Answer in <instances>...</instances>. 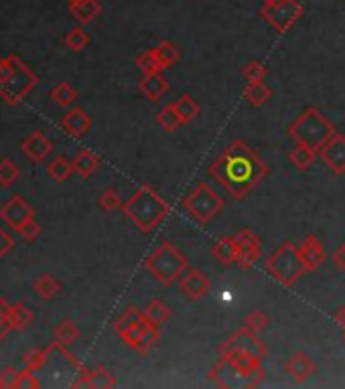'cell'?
I'll return each instance as SVG.
<instances>
[{
  "label": "cell",
  "instance_id": "obj_1",
  "mask_svg": "<svg viewBox=\"0 0 345 389\" xmlns=\"http://www.w3.org/2000/svg\"><path fill=\"white\" fill-rule=\"evenodd\" d=\"M270 168L254 153L244 140H234L224 153L207 167V175L214 177L219 187L230 193L231 199L242 201L256 185L268 177Z\"/></svg>",
  "mask_w": 345,
  "mask_h": 389
},
{
  "label": "cell",
  "instance_id": "obj_2",
  "mask_svg": "<svg viewBox=\"0 0 345 389\" xmlns=\"http://www.w3.org/2000/svg\"><path fill=\"white\" fill-rule=\"evenodd\" d=\"M122 211L130 221L136 225V229H141L143 234H150L169 217L171 205L150 185H143L122 205Z\"/></svg>",
  "mask_w": 345,
  "mask_h": 389
},
{
  "label": "cell",
  "instance_id": "obj_3",
  "mask_svg": "<svg viewBox=\"0 0 345 389\" xmlns=\"http://www.w3.org/2000/svg\"><path fill=\"white\" fill-rule=\"evenodd\" d=\"M39 77L16 55L0 59V97L9 106H18L37 87Z\"/></svg>",
  "mask_w": 345,
  "mask_h": 389
},
{
  "label": "cell",
  "instance_id": "obj_4",
  "mask_svg": "<svg viewBox=\"0 0 345 389\" xmlns=\"http://www.w3.org/2000/svg\"><path fill=\"white\" fill-rule=\"evenodd\" d=\"M335 132H337V128L333 126L327 116H323V111L319 108H307L292 124L288 126V136L297 144H305V146L313 148L315 153H319L329 142Z\"/></svg>",
  "mask_w": 345,
  "mask_h": 389
},
{
  "label": "cell",
  "instance_id": "obj_5",
  "mask_svg": "<svg viewBox=\"0 0 345 389\" xmlns=\"http://www.w3.org/2000/svg\"><path fill=\"white\" fill-rule=\"evenodd\" d=\"M144 268L158 284L172 286L185 274V270L189 268V260L183 251L172 246L171 241H163L144 260Z\"/></svg>",
  "mask_w": 345,
  "mask_h": 389
},
{
  "label": "cell",
  "instance_id": "obj_6",
  "mask_svg": "<svg viewBox=\"0 0 345 389\" xmlns=\"http://www.w3.org/2000/svg\"><path fill=\"white\" fill-rule=\"evenodd\" d=\"M266 272L273 276L278 284H283L285 288H292L302 274L307 272L305 262H302L299 248L292 246L290 241H285L278 246V250H274L266 262H264Z\"/></svg>",
  "mask_w": 345,
  "mask_h": 389
},
{
  "label": "cell",
  "instance_id": "obj_7",
  "mask_svg": "<svg viewBox=\"0 0 345 389\" xmlns=\"http://www.w3.org/2000/svg\"><path fill=\"white\" fill-rule=\"evenodd\" d=\"M224 197H219L207 182H199L193 191H189L183 199V209L189 217L199 225H207L224 211Z\"/></svg>",
  "mask_w": 345,
  "mask_h": 389
},
{
  "label": "cell",
  "instance_id": "obj_8",
  "mask_svg": "<svg viewBox=\"0 0 345 389\" xmlns=\"http://www.w3.org/2000/svg\"><path fill=\"white\" fill-rule=\"evenodd\" d=\"M305 14V6L299 0H283L270 6H262L260 16L278 33V35H287L290 28L295 27Z\"/></svg>",
  "mask_w": 345,
  "mask_h": 389
},
{
  "label": "cell",
  "instance_id": "obj_9",
  "mask_svg": "<svg viewBox=\"0 0 345 389\" xmlns=\"http://www.w3.org/2000/svg\"><path fill=\"white\" fill-rule=\"evenodd\" d=\"M221 353H244L250 357H256L260 361H264L268 357V347L266 343H262L260 334L252 333L250 329L242 327L240 331L231 334L230 339H226L219 347V355Z\"/></svg>",
  "mask_w": 345,
  "mask_h": 389
},
{
  "label": "cell",
  "instance_id": "obj_10",
  "mask_svg": "<svg viewBox=\"0 0 345 389\" xmlns=\"http://www.w3.org/2000/svg\"><path fill=\"white\" fill-rule=\"evenodd\" d=\"M148 327H150V322L146 320L143 310H138L136 306H128L124 310V314L114 320V331L130 349H134V345L138 343V339L143 336Z\"/></svg>",
  "mask_w": 345,
  "mask_h": 389
},
{
  "label": "cell",
  "instance_id": "obj_11",
  "mask_svg": "<svg viewBox=\"0 0 345 389\" xmlns=\"http://www.w3.org/2000/svg\"><path fill=\"white\" fill-rule=\"evenodd\" d=\"M209 381H214L217 388H254L252 381L226 355H219L214 369L209 371Z\"/></svg>",
  "mask_w": 345,
  "mask_h": 389
},
{
  "label": "cell",
  "instance_id": "obj_12",
  "mask_svg": "<svg viewBox=\"0 0 345 389\" xmlns=\"http://www.w3.org/2000/svg\"><path fill=\"white\" fill-rule=\"evenodd\" d=\"M177 284H179L181 294H183L187 300H191V302L202 300V298H205V296L209 294V290H212V282H209V278L203 274L202 270L191 268V265L185 270V274L179 278Z\"/></svg>",
  "mask_w": 345,
  "mask_h": 389
},
{
  "label": "cell",
  "instance_id": "obj_13",
  "mask_svg": "<svg viewBox=\"0 0 345 389\" xmlns=\"http://www.w3.org/2000/svg\"><path fill=\"white\" fill-rule=\"evenodd\" d=\"M0 219L6 223L11 229H15L18 231L25 223H29L31 219H35V211L31 207L29 203L23 199V197H11L2 209H0Z\"/></svg>",
  "mask_w": 345,
  "mask_h": 389
},
{
  "label": "cell",
  "instance_id": "obj_14",
  "mask_svg": "<svg viewBox=\"0 0 345 389\" xmlns=\"http://www.w3.org/2000/svg\"><path fill=\"white\" fill-rule=\"evenodd\" d=\"M236 241H238V248H240V256H238V262L242 270H250L252 265L260 260V253H262V241L260 237L250 229L244 227L236 234Z\"/></svg>",
  "mask_w": 345,
  "mask_h": 389
},
{
  "label": "cell",
  "instance_id": "obj_15",
  "mask_svg": "<svg viewBox=\"0 0 345 389\" xmlns=\"http://www.w3.org/2000/svg\"><path fill=\"white\" fill-rule=\"evenodd\" d=\"M319 156H321V160L327 165L333 175H337V177H341L345 175V136L344 134H339V132H335L331 140L319 150Z\"/></svg>",
  "mask_w": 345,
  "mask_h": 389
},
{
  "label": "cell",
  "instance_id": "obj_16",
  "mask_svg": "<svg viewBox=\"0 0 345 389\" xmlns=\"http://www.w3.org/2000/svg\"><path fill=\"white\" fill-rule=\"evenodd\" d=\"M315 361H313L311 355H307L305 351L292 353L287 359V363H285V373H287L290 379H295L297 383H305L307 379H311V377L315 376Z\"/></svg>",
  "mask_w": 345,
  "mask_h": 389
},
{
  "label": "cell",
  "instance_id": "obj_17",
  "mask_svg": "<svg viewBox=\"0 0 345 389\" xmlns=\"http://www.w3.org/2000/svg\"><path fill=\"white\" fill-rule=\"evenodd\" d=\"M61 128L73 136V138H82V136H86L87 132L92 130V118L87 116L86 110H82V108H72V110H67L63 114V118H61Z\"/></svg>",
  "mask_w": 345,
  "mask_h": 389
},
{
  "label": "cell",
  "instance_id": "obj_18",
  "mask_svg": "<svg viewBox=\"0 0 345 389\" xmlns=\"http://www.w3.org/2000/svg\"><path fill=\"white\" fill-rule=\"evenodd\" d=\"M21 150H23V154L29 158L31 163H43L45 158L53 153V144H51V140L47 138L43 132H33L29 138L23 140Z\"/></svg>",
  "mask_w": 345,
  "mask_h": 389
},
{
  "label": "cell",
  "instance_id": "obj_19",
  "mask_svg": "<svg viewBox=\"0 0 345 389\" xmlns=\"http://www.w3.org/2000/svg\"><path fill=\"white\" fill-rule=\"evenodd\" d=\"M299 253H301L307 272H315L325 262V250H323V243L319 241L317 236L305 237L302 243L299 246Z\"/></svg>",
  "mask_w": 345,
  "mask_h": 389
},
{
  "label": "cell",
  "instance_id": "obj_20",
  "mask_svg": "<svg viewBox=\"0 0 345 389\" xmlns=\"http://www.w3.org/2000/svg\"><path fill=\"white\" fill-rule=\"evenodd\" d=\"M72 388H96V389H110L116 388L114 376L106 367H96L94 371H87L86 367L82 369L80 379L73 381Z\"/></svg>",
  "mask_w": 345,
  "mask_h": 389
},
{
  "label": "cell",
  "instance_id": "obj_21",
  "mask_svg": "<svg viewBox=\"0 0 345 389\" xmlns=\"http://www.w3.org/2000/svg\"><path fill=\"white\" fill-rule=\"evenodd\" d=\"M169 89H171V85H169L167 77L163 73L143 75L141 82H138V92L150 102H158L160 97H165V94H169Z\"/></svg>",
  "mask_w": 345,
  "mask_h": 389
},
{
  "label": "cell",
  "instance_id": "obj_22",
  "mask_svg": "<svg viewBox=\"0 0 345 389\" xmlns=\"http://www.w3.org/2000/svg\"><path fill=\"white\" fill-rule=\"evenodd\" d=\"M70 13L75 16L80 25H89L102 14V4L98 0H67Z\"/></svg>",
  "mask_w": 345,
  "mask_h": 389
},
{
  "label": "cell",
  "instance_id": "obj_23",
  "mask_svg": "<svg viewBox=\"0 0 345 389\" xmlns=\"http://www.w3.org/2000/svg\"><path fill=\"white\" fill-rule=\"evenodd\" d=\"M212 256H214L221 265L236 264V262H238V256H240V248H238L236 237H219L216 243H214V248H212Z\"/></svg>",
  "mask_w": 345,
  "mask_h": 389
},
{
  "label": "cell",
  "instance_id": "obj_24",
  "mask_svg": "<svg viewBox=\"0 0 345 389\" xmlns=\"http://www.w3.org/2000/svg\"><path fill=\"white\" fill-rule=\"evenodd\" d=\"M100 158L92 153V150H87V148H82L80 153L75 154V158H73V170H75L82 179H89V177L100 168Z\"/></svg>",
  "mask_w": 345,
  "mask_h": 389
},
{
  "label": "cell",
  "instance_id": "obj_25",
  "mask_svg": "<svg viewBox=\"0 0 345 389\" xmlns=\"http://www.w3.org/2000/svg\"><path fill=\"white\" fill-rule=\"evenodd\" d=\"M172 106H175V110H177V114H179V118H181L183 126L195 122V120H197V116H199V111H202L199 104L193 99L191 94H181V96L172 102Z\"/></svg>",
  "mask_w": 345,
  "mask_h": 389
},
{
  "label": "cell",
  "instance_id": "obj_26",
  "mask_svg": "<svg viewBox=\"0 0 345 389\" xmlns=\"http://www.w3.org/2000/svg\"><path fill=\"white\" fill-rule=\"evenodd\" d=\"M315 158L317 153L313 148H309L305 144H297V142H295V148H290V153H288V163L297 168V170H301V172L313 167L315 165Z\"/></svg>",
  "mask_w": 345,
  "mask_h": 389
},
{
  "label": "cell",
  "instance_id": "obj_27",
  "mask_svg": "<svg viewBox=\"0 0 345 389\" xmlns=\"http://www.w3.org/2000/svg\"><path fill=\"white\" fill-rule=\"evenodd\" d=\"M244 97L250 106H264L273 97V87L264 84V80L262 82H250L246 85Z\"/></svg>",
  "mask_w": 345,
  "mask_h": 389
},
{
  "label": "cell",
  "instance_id": "obj_28",
  "mask_svg": "<svg viewBox=\"0 0 345 389\" xmlns=\"http://www.w3.org/2000/svg\"><path fill=\"white\" fill-rule=\"evenodd\" d=\"M143 312H144V317H146V320H148L153 327H158V329H160L167 320L171 319V308L165 305L163 300H158V298L150 300Z\"/></svg>",
  "mask_w": 345,
  "mask_h": 389
},
{
  "label": "cell",
  "instance_id": "obj_29",
  "mask_svg": "<svg viewBox=\"0 0 345 389\" xmlns=\"http://www.w3.org/2000/svg\"><path fill=\"white\" fill-rule=\"evenodd\" d=\"M33 290L41 300H51L61 292V284L53 278L51 274H41L39 278L33 282Z\"/></svg>",
  "mask_w": 345,
  "mask_h": 389
},
{
  "label": "cell",
  "instance_id": "obj_30",
  "mask_svg": "<svg viewBox=\"0 0 345 389\" xmlns=\"http://www.w3.org/2000/svg\"><path fill=\"white\" fill-rule=\"evenodd\" d=\"M53 336H55V343H59L61 347H67V345H73L77 339H80V329L75 327V322L70 319L61 320L55 331H53Z\"/></svg>",
  "mask_w": 345,
  "mask_h": 389
},
{
  "label": "cell",
  "instance_id": "obj_31",
  "mask_svg": "<svg viewBox=\"0 0 345 389\" xmlns=\"http://www.w3.org/2000/svg\"><path fill=\"white\" fill-rule=\"evenodd\" d=\"M35 320V312L31 310L29 306H25L23 302L11 306V324H13V331H25L29 329Z\"/></svg>",
  "mask_w": 345,
  "mask_h": 389
},
{
  "label": "cell",
  "instance_id": "obj_32",
  "mask_svg": "<svg viewBox=\"0 0 345 389\" xmlns=\"http://www.w3.org/2000/svg\"><path fill=\"white\" fill-rule=\"evenodd\" d=\"M73 172H75V170H73V163H70L65 156L53 158L51 165L47 167V175H49L55 182H65L72 177Z\"/></svg>",
  "mask_w": 345,
  "mask_h": 389
},
{
  "label": "cell",
  "instance_id": "obj_33",
  "mask_svg": "<svg viewBox=\"0 0 345 389\" xmlns=\"http://www.w3.org/2000/svg\"><path fill=\"white\" fill-rule=\"evenodd\" d=\"M49 97H51L58 106H61V108H72L73 104L77 102V92H75L67 82H61V84H58L51 89Z\"/></svg>",
  "mask_w": 345,
  "mask_h": 389
},
{
  "label": "cell",
  "instance_id": "obj_34",
  "mask_svg": "<svg viewBox=\"0 0 345 389\" xmlns=\"http://www.w3.org/2000/svg\"><path fill=\"white\" fill-rule=\"evenodd\" d=\"M157 124L160 126L165 132H175V130H179V128L183 126V122H181L177 110H175V106H172V104H167L165 108L158 110Z\"/></svg>",
  "mask_w": 345,
  "mask_h": 389
},
{
  "label": "cell",
  "instance_id": "obj_35",
  "mask_svg": "<svg viewBox=\"0 0 345 389\" xmlns=\"http://www.w3.org/2000/svg\"><path fill=\"white\" fill-rule=\"evenodd\" d=\"M136 67L143 71V75H150V73H163L165 67L163 63L158 61L155 49H148V51H143L141 55H136Z\"/></svg>",
  "mask_w": 345,
  "mask_h": 389
},
{
  "label": "cell",
  "instance_id": "obj_36",
  "mask_svg": "<svg viewBox=\"0 0 345 389\" xmlns=\"http://www.w3.org/2000/svg\"><path fill=\"white\" fill-rule=\"evenodd\" d=\"M155 53H157L158 61L163 63V67L167 70V67H171L175 65L179 59H181V51H179V47L177 45H172L171 41H160L155 47Z\"/></svg>",
  "mask_w": 345,
  "mask_h": 389
},
{
  "label": "cell",
  "instance_id": "obj_37",
  "mask_svg": "<svg viewBox=\"0 0 345 389\" xmlns=\"http://www.w3.org/2000/svg\"><path fill=\"white\" fill-rule=\"evenodd\" d=\"M160 341V329L158 327H148L144 334L138 339V343L134 345V351L136 353H141V355H146V353H150L153 349L157 347V343Z\"/></svg>",
  "mask_w": 345,
  "mask_h": 389
},
{
  "label": "cell",
  "instance_id": "obj_38",
  "mask_svg": "<svg viewBox=\"0 0 345 389\" xmlns=\"http://www.w3.org/2000/svg\"><path fill=\"white\" fill-rule=\"evenodd\" d=\"M49 353H51V347H47L45 351L43 349H31L29 353L23 355V365H25V369H31V371L41 369L45 363H47Z\"/></svg>",
  "mask_w": 345,
  "mask_h": 389
},
{
  "label": "cell",
  "instance_id": "obj_39",
  "mask_svg": "<svg viewBox=\"0 0 345 389\" xmlns=\"http://www.w3.org/2000/svg\"><path fill=\"white\" fill-rule=\"evenodd\" d=\"M65 45H67L72 51L80 53V51H84L87 45H89V35H87L82 27L72 28V31L65 35Z\"/></svg>",
  "mask_w": 345,
  "mask_h": 389
},
{
  "label": "cell",
  "instance_id": "obj_40",
  "mask_svg": "<svg viewBox=\"0 0 345 389\" xmlns=\"http://www.w3.org/2000/svg\"><path fill=\"white\" fill-rule=\"evenodd\" d=\"M268 324H270V319H268V314L266 312H262V310H254V312H250L244 320V327L246 329H250L252 333L262 334L266 329H268Z\"/></svg>",
  "mask_w": 345,
  "mask_h": 389
},
{
  "label": "cell",
  "instance_id": "obj_41",
  "mask_svg": "<svg viewBox=\"0 0 345 389\" xmlns=\"http://www.w3.org/2000/svg\"><path fill=\"white\" fill-rule=\"evenodd\" d=\"M18 175H21V170H18V167H16L13 160H9V158H2L0 160V187L15 185L18 181Z\"/></svg>",
  "mask_w": 345,
  "mask_h": 389
},
{
  "label": "cell",
  "instance_id": "obj_42",
  "mask_svg": "<svg viewBox=\"0 0 345 389\" xmlns=\"http://www.w3.org/2000/svg\"><path fill=\"white\" fill-rule=\"evenodd\" d=\"M266 75H268L266 65L262 61H256V59L254 61H248L244 67H242V77H244L248 84L250 82H262Z\"/></svg>",
  "mask_w": 345,
  "mask_h": 389
},
{
  "label": "cell",
  "instance_id": "obj_43",
  "mask_svg": "<svg viewBox=\"0 0 345 389\" xmlns=\"http://www.w3.org/2000/svg\"><path fill=\"white\" fill-rule=\"evenodd\" d=\"M13 331V324H11V306L9 302L0 296V341L6 339V334Z\"/></svg>",
  "mask_w": 345,
  "mask_h": 389
},
{
  "label": "cell",
  "instance_id": "obj_44",
  "mask_svg": "<svg viewBox=\"0 0 345 389\" xmlns=\"http://www.w3.org/2000/svg\"><path fill=\"white\" fill-rule=\"evenodd\" d=\"M98 203H100V207L104 211H116V209H122V199H120V194L116 193L114 189H108V191H104L100 194V199H98Z\"/></svg>",
  "mask_w": 345,
  "mask_h": 389
},
{
  "label": "cell",
  "instance_id": "obj_45",
  "mask_svg": "<svg viewBox=\"0 0 345 389\" xmlns=\"http://www.w3.org/2000/svg\"><path fill=\"white\" fill-rule=\"evenodd\" d=\"M41 388V383H39V379L33 376V371L31 369H25V371H21L18 376H16V383L15 389H39Z\"/></svg>",
  "mask_w": 345,
  "mask_h": 389
},
{
  "label": "cell",
  "instance_id": "obj_46",
  "mask_svg": "<svg viewBox=\"0 0 345 389\" xmlns=\"http://www.w3.org/2000/svg\"><path fill=\"white\" fill-rule=\"evenodd\" d=\"M16 234L23 237L25 241H35L37 237L41 236V227H39V223H35V219H31V221L25 223Z\"/></svg>",
  "mask_w": 345,
  "mask_h": 389
},
{
  "label": "cell",
  "instance_id": "obj_47",
  "mask_svg": "<svg viewBox=\"0 0 345 389\" xmlns=\"http://www.w3.org/2000/svg\"><path fill=\"white\" fill-rule=\"evenodd\" d=\"M16 376H18V371H16V369H13V367L4 369V371L0 373V388H2V389L13 388V389H15Z\"/></svg>",
  "mask_w": 345,
  "mask_h": 389
},
{
  "label": "cell",
  "instance_id": "obj_48",
  "mask_svg": "<svg viewBox=\"0 0 345 389\" xmlns=\"http://www.w3.org/2000/svg\"><path fill=\"white\" fill-rule=\"evenodd\" d=\"M13 248H15V239H13V236H11L9 231L0 229V258H4Z\"/></svg>",
  "mask_w": 345,
  "mask_h": 389
},
{
  "label": "cell",
  "instance_id": "obj_49",
  "mask_svg": "<svg viewBox=\"0 0 345 389\" xmlns=\"http://www.w3.org/2000/svg\"><path fill=\"white\" fill-rule=\"evenodd\" d=\"M333 264L337 265L339 272H344L345 274V241L337 248V250L333 251Z\"/></svg>",
  "mask_w": 345,
  "mask_h": 389
},
{
  "label": "cell",
  "instance_id": "obj_50",
  "mask_svg": "<svg viewBox=\"0 0 345 389\" xmlns=\"http://www.w3.org/2000/svg\"><path fill=\"white\" fill-rule=\"evenodd\" d=\"M333 320L341 327V329H345V305L339 306L337 310H335V314H333Z\"/></svg>",
  "mask_w": 345,
  "mask_h": 389
},
{
  "label": "cell",
  "instance_id": "obj_51",
  "mask_svg": "<svg viewBox=\"0 0 345 389\" xmlns=\"http://www.w3.org/2000/svg\"><path fill=\"white\" fill-rule=\"evenodd\" d=\"M276 2H283V0H262V6H270V4H276Z\"/></svg>",
  "mask_w": 345,
  "mask_h": 389
},
{
  "label": "cell",
  "instance_id": "obj_52",
  "mask_svg": "<svg viewBox=\"0 0 345 389\" xmlns=\"http://www.w3.org/2000/svg\"><path fill=\"white\" fill-rule=\"evenodd\" d=\"M344 343H345V329H344Z\"/></svg>",
  "mask_w": 345,
  "mask_h": 389
}]
</instances>
